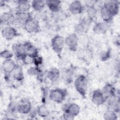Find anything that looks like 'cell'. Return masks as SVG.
<instances>
[{
  "label": "cell",
  "mask_w": 120,
  "mask_h": 120,
  "mask_svg": "<svg viewBox=\"0 0 120 120\" xmlns=\"http://www.w3.org/2000/svg\"><path fill=\"white\" fill-rule=\"evenodd\" d=\"M88 79L83 75L78 76L74 82V85L76 91L83 97L85 98L88 88Z\"/></svg>",
  "instance_id": "cell-1"
},
{
  "label": "cell",
  "mask_w": 120,
  "mask_h": 120,
  "mask_svg": "<svg viewBox=\"0 0 120 120\" xmlns=\"http://www.w3.org/2000/svg\"><path fill=\"white\" fill-rule=\"evenodd\" d=\"M67 93V90L66 89L56 88L50 90L49 97L52 101L60 103L65 100Z\"/></svg>",
  "instance_id": "cell-2"
},
{
  "label": "cell",
  "mask_w": 120,
  "mask_h": 120,
  "mask_svg": "<svg viewBox=\"0 0 120 120\" xmlns=\"http://www.w3.org/2000/svg\"><path fill=\"white\" fill-rule=\"evenodd\" d=\"M65 44V39L59 35L55 36L51 40L52 47L58 55H60Z\"/></svg>",
  "instance_id": "cell-3"
},
{
  "label": "cell",
  "mask_w": 120,
  "mask_h": 120,
  "mask_svg": "<svg viewBox=\"0 0 120 120\" xmlns=\"http://www.w3.org/2000/svg\"><path fill=\"white\" fill-rule=\"evenodd\" d=\"M24 28L29 33H35L39 31L40 26L38 21L32 17H30L25 23Z\"/></svg>",
  "instance_id": "cell-4"
},
{
  "label": "cell",
  "mask_w": 120,
  "mask_h": 120,
  "mask_svg": "<svg viewBox=\"0 0 120 120\" xmlns=\"http://www.w3.org/2000/svg\"><path fill=\"white\" fill-rule=\"evenodd\" d=\"M78 42L79 38L75 33L70 34L65 39V44L72 51H75L77 50Z\"/></svg>",
  "instance_id": "cell-5"
},
{
  "label": "cell",
  "mask_w": 120,
  "mask_h": 120,
  "mask_svg": "<svg viewBox=\"0 0 120 120\" xmlns=\"http://www.w3.org/2000/svg\"><path fill=\"white\" fill-rule=\"evenodd\" d=\"M0 22L1 24L11 26L15 23V16L10 11L4 12L0 15Z\"/></svg>",
  "instance_id": "cell-6"
},
{
  "label": "cell",
  "mask_w": 120,
  "mask_h": 120,
  "mask_svg": "<svg viewBox=\"0 0 120 120\" xmlns=\"http://www.w3.org/2000/svg\"><path fill=\"white\" fill-rule=\"evenodd\" d=\"M91 101L95 105H103L106 102V98L103 94L102 90L97 89L94 90L92 93Z\"/></svg>",
  "instance_id": "cell-7"
},
{
  "label": "cell",
  "mask_w": 120,
  "mask_h": 120,
  "mask_svg": "<svg viewBox=\"0 0 120 120\" xmlns=\"http://www.w3.org/2000/svg\"><path fill=\"white\" fill-rule=\"evenodd\" d=\"M31 109V103L27 99H22L16 105V110L20 113L27 114L30 112Z\"/></svg>",
  "instance_id": "cell-8"
},
{
  "label": "cell",
  "mask_w": 120,
  "mask_h": 120,
  "mask_svg": "<svg viewBox=\"0 0 120 120\" xmlns=\"http://www.w3.org/2000/svg\"><path fill=\"white\" fill-rule=\"evenodd\" d=\"M2 37L8 40H10L18 35L17 30L12 26H5L1 30Z\"/></svg>",
  "instance_id": "cell-9"
},
{
  "label": "cell",
  "mask_w": 120,
  "mask_h": 120,
  "mask_svg": "<svg viewBox=\"0 0 120 120\" xmlns=\"http://www.w3.org/2000/svg\"><path fill=\"white\" fill-rule=\"evenodd\" d=\"M92 22L89 18H83L75 26V31L78 33H82L85 32L91 25Z\"/></svg>",
  "instance_id": "cell-10"
},
{
  "label": "cell",
  "mask_w": 120,
  "mask_h": 120,
  "mask_svg": "<svg viewBox=\"0 0 120 120\" xmlns=\"http://www.w3.org/2000/svg\"><path fill=\"white\" fill-rule=\"evenodd\" d=\"M103 6L110 12L113 16L117 15L119 11V3L117 1L108 0L105 1Z\"/></svg>",
  "instance_id": "cell-11"
},
{
  "label": "cell",
  "mask_w": 120,
  "mask_h": 120,
  "mask_svg": "<svg viewBox=\"0 0 120 120\" xmlns=\"http://www.w3.org/2000/svg\"><path fill=\"white\" fill-rule=\"evenodd\" d=\"M68 9L72 14L78 15L82 12L83 7L80 1L75 0L69 4Z\"/></svg>",
  "instance_id": "cell-12"
},
{
  "label": "cell",
  "mask_w": 120,
  "mask_h": 120,
  "mask_svg": "<svg viewBox=\"0 0 120 120\" xmlns=\"http://www.w3.org/2000/svg\"><path fill=\"white\" fill-rule=\"evenodd\" d=\"M106 101H107L108 105L110 108V110H112L116 112H119L120 109L119 98L116 95L109 97Z\"/></svg>",
  "instance_id": "cell-13"
},
{
  "label": "cell",
  "mask_w": 120,
  "mask_h": 120,
  "mask_svg": "<svg viewBox=\"0 0 120 120\" xmlns=\"http://www.w3.org/2000/svg\"><path fill=\"white\" fill-rule=\"evenodd\" d=\"M63 109L64 112L68 113L74 117L77 116L80 111V106L75 103L65 105Z\"/></svg>",
  "instance_id": "cell-14"
},
{
  "label": "cell",
  "mask_w": 120,
  "mask_h": 120,
  "mask_svg": "<svg viewBox=\"0 0 120 120\" xmlns=\"http://www.w3.org/2000/svg\"><path fill=\"white\" fill-rule=\"evenodd\" d=\"M12 50L18 59H22L26 55L23 44H15L12 46Z\"/></svg>",
  "instance_id": "cell-15"
},
{
  "label": "cell",
  "mask_w": 120,
  "mask_h": 120,
  "mask_svg": "<svg viewBox=\"0 0 120 120\" xmlns=\"http://www.w3.org/2000/svg\"><path fill=\"white\" fill-rule=\"evenodd\" d=\"M17 2L16 14L27 13L31 7V4L28 0H19Z\"/></svg>",
  "instance_id": "cell-16"
},
{
  "label": "cell",
  "mask_w": 120,
  "mask_h": 120,
  "mask_svg": "<svg viewBox=\"0 0 120 120\" xmlns=\"http://www.w3.org/2000/svg\"><path fill=\"white\" fill-rule=\"evenodd\" d=\"M16 66L17 64H16L13 60L8 59L6 60L3 61L2 67L5 74L8 75L11 74Z\"/></svg>",
  "instance_id": "cell-17"
},
{
  "label": "cell",
  "mask_w": 120,
  "mask_h": 120,
  "mask_svg": "<svg viewBox=\"0 0 120 120\" xmlns=\"http://www.w3.org/2000/svg\"><path fill=\"white\" fill-rule=\"evenodd\" d=\"M109 28L108 23L100 22L96 23L93 28V31L98 34H105Z\"/></svg>",
  "instance_id": "cell-18"
},
{
  "label": "cell",
  "mask_w": 120,
  "mask_h": 120,
  "mask_svg": "<svg viewBox=\"0 0 120 120\" xmlns=\"http://www.w3.org/2000/svg\"><path fill=\"white\" fill-rule=\"evenodd\" d=\"M23 45L25 47L26 55L32 58H34L38 55V49L30 43L27 42L23 44Z\"/></svg>",
  "instance_id": "cell-19"
},
{
  "label": "cell",
  "mask_w": 120,
  "mask_h": 120,
  "mask_svg": "<svg viewBox=\"0 0 120 120\" xmlns=\"http://www.w3.org/2000/svg\"><path fill=\"white\" fill-rule=\"evenodd\" d=\"M15 23L19 25L24 26L26 22L31 17L30 14L29 13L16 14L15 15Z\"/></svg>",
  "instance_id": "cell-20"
},
{
  "label": "cell",
  "mask_w": 120,
  "mask_h": 120,
  "mask_svg": "<svg viewBox=\"0 0 120 120\" xmlns=\"http://www.w3.org/2000/svg\"><path fill=\"white\" fill-rule=\"evenodd\" d=\"M100 15L101 18L105 22L109 23L112 21L114 16L103 5L100 8Z\"/></svg>",
  "instance_id": "cell-21"
},
{
  "label": "cell",
  "mask_w": 120,
  "mask_h": 120,
  "mask_svg": "<svg viewBox=\"0 0 120 120\" xmlns=\"http://www.w3.org/2000/svg\"><path fill=\"white\" fill-rule=\"evenodd\" d=\"M13 78L18 82L22 81L24 79V75L22 67L17 64V66L11 73Z\"/></svg>",
  "instance_id": "cell-22"
},
{
  "label": "cell",
  "mask_w": 120,
  "mask_h": 120,
  "mask_svg": "<svg viewBox=\"0 0 120 120\" xmlns=\"http://www.w3.org/2000/svg\"><path fill=\"white\" fill-rule=\"evenodd\" d=\"M46 5L52 12H57L60 10L61 1L60 0H46Z\"/></svg>",
  "instance_id": "cell-23"
},
{
  "label": "cell",
  "mask_w": 120,
  "mask_h": 120,
  "mask_svg": "<svg viewBox=\"0 0 120 120\" xmlns=\"http://www.w3.org/2000/svg\"><path fill=\"white\" fill-rule=\"evenodd\" d=\"M60 76V70L55 68H51L47 74V77L52 82L57 80Z\"/></svg>",
  "instance_id": "cell-24"
},
{
  "label": "cell",
  "mask_w": 120,
  "mask_h": 120,
  "mask_svg": "<svg viewBox=\"0 0 120 120\" xmlns=\"http://www.w3.org/2000/svg\"><path fill=\"white\" fill-rule=\"evenodd\" d=\"M101 90L106 99L109 97L115 95V89L113 86L110 84H106Z\"/></svg>",
  "instance_id": "cell-25"
},
{
  "label": "cell",
  "mask_w": 120,
  "mask_h": 120,
  "mask_svg": "<svg viewBox=\"0 0 120 120\" xmlns=\"http://www.w3.org/2000/svg\"><path fill=\"white\" fill-rule=\"evenodd\" d=\"M45 1L41 0H35L31 2V6L35 11H42L45 6Z\"/></svg>",
  "instance_id": "cell-26"
},
{
  "label": "cell",
  "mask_w": 120,
  "mask_h": 120,
  "mask_svg": "<svg viewBox=\"0 0 120 120\" xmlns=\"http://www.w3.org/2000/svg\"><path fill=\"white\" fill-rule=\"evenodd\" d=\"M87 14L88 18L90 19L92 21L96 19L97 15V10L95 6H92L87 8Z\"/></svg>",
  "instance_id": "cell-27"
},
{
  "label": "cell",
  "mask_w": 120,
  "mask_h": 120,
  "mask_svg": "<svg viewBox=\"0 0 120 120\" xmlns=\"http://www.w3.org/2000/svg\"><path fill=\"white\" fill-rule=\"evenodd\" d=\"M38 114L43 118L47 117L49 114V112L47 108L44 105L39 106L37 110Z\"/></svg>",
  "instance_id": "cell-28"
},
{
  "label": "cell",
  "mask_w": 120,
  "mask_h": 120,
  "mask_svg": "<svg viewBox=\"0 0 120 120\" xmlns=\"http://www.w3.org/2000/svg\"><path fill=\"white\" fill-rule=\"evenodd\" d=\"M104 118L106 120H116L117 119V116L115 112L109 110L104 113Z\"/></svg>",
  "instance_id": "cell-29"
},
{
  "label": "cell",
  "mask_w": 120,
  "mask_h": 120,
  "mask_svg": "<svg viewBox=\"0 0 120 120\" xmlns=\"http://www.w3.org/2000/svg\"><path fill=\"white\" fill-rule=\"evenodd\" d=\"M41 71L37 67H32L29 68L27 70V73L30 75H38L41 74Z\"/></svg>",
  "instance_id": "cell-30"
},
{
  "label": "cell",
  "mask_w": 120,
  "mask_h": 120,
  "mask_svg": "<svg viewBox=\"0 0 120 120\" xmlns=\"http://www.w3.org/2000/svg\"><path fill=\"white\" fill-rule=\"evenodd\" d=\"M14 55V53L8 50H5L0 52V57L6 60L11 59Z\"/></svg>",
  "instance_id": "cell-31"
},
{
  "label": "cell",
  "mask_w": 120,
  "mask_h": 120,
  "mask_svg": "<svg viewBox=\"0 0 120 120\" xmlns=\"http://www.w3.org/2000/svg\"><path fill=\"white\" fill-rule=\"evenodd\" d=\"M43 63V59L41 57L38 55L35 57L33 58V64L36 67H38L39 65H41Z\"/></svg>",
  "instance_id": "cell-32"
},
{
  "label": "cell",
  "mask_w": 120,
  "mask_h": 120,
  "mask_svg": "<svg viewBox=\"0 0 120 120\" xmlns=\"http://www.w3.org/2000/svg\"><path fill=\"white\" fill-rule=\"evenodd\" d=\"M109 56H110V52L109 51L102 52L100 55L101 59L104 60H106L107 59H108L109 58Z\"/></svg>",
  "instance_id": "cell-33"
},
{
  "label": "cell",
  "mask_w": 120,
  "mask_h": 120,
  "mask_svg": "<svg viewBox=\"0 0 120 120\" xmlns=\"http://www.w3.org/2000/svg\"><path fill=\"white\" fill-rule=\"evenodd\" d=\"M63 117V119L65 120H73L74 119V116L67 112H64Z\"/></svg>",
  "instance_id": "cell-34"
}]
</instances>
